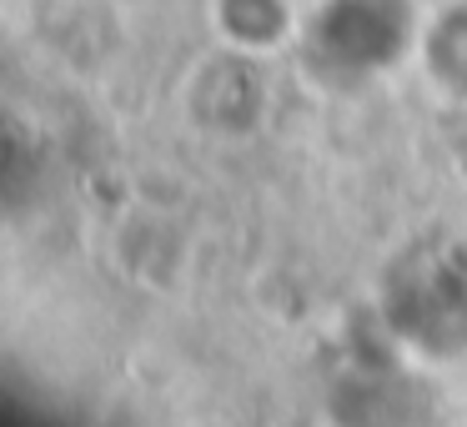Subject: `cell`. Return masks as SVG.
<instances>
[{
    "instance_id": "cell-1",
    "label": "cell",
    "mask_w": 467,
    "mask_h": 427,
    "mask_svg": "<svg viewBox=\"0 0 467 427\" xmlns=\"http://www.w3.org/2000/svg\"><path fill=\"white\" fill-rule=\"evenodd\" d=\"M252 61L256 56L222 51V56H206L202 66L186 71L182 111L202 136H212V141H242V136H252L262 126L266 86H262Z\"/></svg>"
},
{
    "instance_id": "cell-4",
    "label": "cell",
    "mask_w": 467,
    "mask_h": 427,
    "mask_svg": "<svg viewBox=\"0 0 467 427\" xmlns=\"http://www.w3.org/2000/svg\"><path fill=\"white\" fill-rule=\"evenodd\" d=\"M91 427H176V417L156 402L151 392L131 387V392H111L101 412H91Z\"/></svg>"
},
{
    "instance_id": "cell-3",
    "label": "cell",
    "mask_w": 467,
    "mask_h": 427,
    "mask_svg": "<svg viewBox=\"0 0 467 427\" xmlns=\"http://www.w3.org/2000/svg\"><path fill=\"white\" fill-rule=\"evenodd\" d=\"M212 26L226 51L276 56L302 41V21L286 0H212Z\"/></svg>"
},
{
    "instance_id": "cell-2",
    "label": "cell",
    "mask_w": 467,
    "mask_h": 427,
    "mask_svg": "<svg viewBox=\"0 0 467 427\" xmlns=\"http://www.w3.org/2000/svg\"><path fill=\"white\" fill-rule=\"evenodd\" d=\"M407 21H417L412 0H327L302 36L332 66L342 61L352 71L372 76L402 61V51H392L387 41H372V26H407Z\"/></svg>"
}]
</instances>
